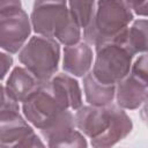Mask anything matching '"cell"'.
Listing matches in <instances>:
<instances>
[{"label":"cell","instance_id":"cell-19","mask_svg":"<svg viewBox=\"0 0 148 148\" xmlns=\"http://www.w3.org/2000/svg\"><path fill=\"white\" fill-rule=\"evenodd\" d=\"M13 62H14V60H13V57L10 56V53L0 51V81L5 79V76L9 72L10 67L13 66Z\"/></svg>","mask_w":148,"mask_h":148},{"label":"cell","instance_id":"cell-7","mask_svg":"<svg viewBox=\"0 0 148 148\" xmlns=\"http://www.w3.org/2000/svg\"><path fill=\"white\" fill-rule=\"evenodd\" d=\"M69 16L67 0H35L29 17L36 35L53 38L56 31Z\"/></svg>","mask_w":148,"mask_h":148},{"label":"cell","instance_id":"cell-11","mask_svg":"<svg viewBox=\"0 0 148 148\" xmlns=\"http://www.w3.org/2000/svg\"><path fill=\"white\" fill-rule=\"evenodd\" d=\"M133 130V121L126 111L117 104L112 103V118L110 126L98 139L90 141V145L95 148L112 147L119 141L124 140Z\"/></svg>","mask_w":148,"mask_h":148},{"label":"cell","instance_id":"cell-14","mask_svg":"<svg viewBox=\"0 0 148 148\" xmlns=\"http://www.w3.org/2000/svg\"><path fill=\"white\" fill-rule=\"evenodd\" d=\"M86 101L89 105L104 106L113 102L116 94V84H105L99 82L91 72L82 76Z\"/></svg>","mask_w":148,"mask_h":148},{"label":"cell","instance_id":"cell-6","mask_svg":"<svg viewBox=\"0 0 148 148\" xmlns=\"http://www.w3.org/2000/svg\"><path fill=\"white\" fill-rule=\"evenodd\" d=\"M39 132L46 141L45 145L51 148H86L88 146L86 136L75 130L74 114L71 110H64Z\"/></svg>","mask_w":148,"mask_h":148},{"label":"cell","instance_id":"cell-3","mask_svg":"<svg viewBox=\"0 0 148 148\" xmlns=\"http://www.w3.org/2000/svg\"><path fill=\"white\" fill-rule=\"evenodd\" d=\"M95 50L91 73L99 82L117 84L130 73L134 56L119 39L97 44Z\"/></svg>","mask_w":148,"mask_h":148},{"label":"cell","instance_id":"cell-4","mask_svg":"<svg viewBox=\"0 0 148 148\" xmlns=\"http://www.w3.org/2000/svg\"><path fill=\"white\" fill-rule=\"evenodd\" d=\"M64 110L69 109L50 81L40 83L39 88L22 103L24 118L37 130L46 126Z\"/></svg>","mask_w":148,"mask_h":148},{"label":"cell","instance_id":"cell-1","mask_svg":"<svg viewBox=\"0 0 148 148\" xmlns=\"http://www.w3.org/2000/svg\"><path fill=\"white\" fill-rule=\"evenodd\" d=\"M134 18V13L124 0H97L94 16L83 29V39L89 45L116 40Z\"/></svg>","mask_w":148,"mask_h":148},{"label":"cell","instance_id":"cell-5","mask_svg":"<svg viewBox=\"0 0 148 148\" xmlns=\"http://www.w3.org/2000/svg\"><path fill=\"white\" fill-rule=\"evenodd\" d=\"M31 124L20 113V109L7 108L0 111V147L28 148L44 147Z\"/></svg>","mask_w":148,"mask_h":148},{"label":"cell","instance_id":"cell-17","mask_svg":"<svg viewBox=\"0 0 148 148\" xmlns=\"http://www.w3.org/2000/svg\"><path fill=\"white\" fill-rule=\"evenodd\" d=\"M67 6L74 21L84 29L94 16L96 0H67Z\"/></svg>","mask_w":148,"mask_h":148},{"label":"cell","instance_id":"cell-8","mask_svg":"<svg viewBox=\"0 0 148 148\" xmlns=\"http://www.w3.org/2000/svg\"><path fill=\"white\" fill-rule=\"evenodd\" d=\"M30 17L24 9H12L0 13V49L15 54L27 43L31 34Z\"/></svg>","mask_w":148,"mask_h":148},{"label":"cell","instance_id":"cell-2","mask_svg":"<svg viewBox=\"0 0 148 148\" xmlns=\"http://www.w3.org/2000/svg\"><path fill=\"white\" fill-rule=\"evenodd\" d=\"M17 57L40 82H46L58 71L60 44L54 38L35 35L22 46Z\"/></svg>","mask_w":148,"mask_h":148},{"label":"cell","instance_id":"cell-13","mask_svg":"<svg viewBox=\"0 0 148 148\" xmlns=\"http://www.w3.org/2000/svg\"><path fill=\"white\" fill-rule=\"evenodd\" d=\"M40 83L43 82H40L24 66H16L10 72L5 88L12 99L17 103H23L39 88Z\"/></svg>","mask_w":148,"mask_h":148},{"label":"cell","instance_id":"cell-21","mask_svg":"<svg viewBox=\"0 0 148 148\" xmlns=\"http://www.w3.org/2000/svg\"><path fill=\"white\" fill-rule=\"evenodd\" d=\"M132 9L133 13H135L139 16L146 17L147 15V0H124Z\"/></svg>","mask_w":148,"mask_h":148},{"label":"cell","instance_id":"cell-10","mask_svg":"<svg viewBox=\"0 0 148 148\" xmlns=\"http://www.w3.org/2000/svg\"><path fill=\"white\" fill-rule=\"evenodd\" d=\"M148 82L128 73L116 84L114 98L124 110H136L147 102Z\"/></svg>","mask_w":148,"mask_h":148},{"label":"cell","instance_id":"cell-18","mask_svg":"<svg viewBox=\"0 0 148 148\" xmlns=\"http://www.w3.org/2000/svg\"><path fill=\"white\" fill-rule=\"evenodd\" d=\"M147 64H148L147 52L141 53L139 56V58L132 64L130 73H132L133 75H135L136 77H139L143 81H147V75H148L147 74Z\"/></svg>","mask_w":148,"mask_h":148},{"label":"cell","instance_id":"cell-16","mask_svg":"<svg viewBox=\"0 0 148 148\" xmlns=\"http://www.w3.org/2000/svg\"><path fill=\"white\" fill-rule=\"evenodd\" d=\"M147 27L146 18H138L124 31L121 43L133 56L147 52Z\"/></svg>","mask_w":148,"mask_h":148},{"label":"cell","instance_id":"cell-20","mask_svg":"<svg viewBox=\"0 0 148 148\" xmlns=\"http://www.w3.org/2000/svg\"><path fill=\"white\" fill-rule=\"evenodd\" d=\"M7 108H16V109H20V105H18L17 102H15L14 99H12L9 97V95L6 91L5 86H2L0 83V111L3 110V109H7Z\"/></svg>","mask_w":148,"mask_h":148},{"label":"cell","instance_id":"cell-15","mask_svg":"<svg viewBox=\"0 0 148 148\" xmlns=\"http://www.w3.org/2000/svg\"><path fill=\"white\" fill-rule=\"evenodd\" d=\"M50 83L60 94V96L66 99L69 110H76L82 106V91L79 82L69 74L57 73L50 80Z\"/></svg>","mask_w":148,"mask_h":148},{"label":"cell","instance_id":"cell-9","mask_svg":"<svg viewBox=\"0 0 148 148\" xmlns=\"http://www.w3.org/2000/svg\"><path fill=\"white\" fill-rule=\"evenodd\" d=\"M74 123L84 136L90 141L98 139L108 130L112 118V103L104 106L82 105L75 110Z\"/></svg>","mask_w":148,"mask_h":148},{"label":"cell","instance_id":"cell-12","mask_svg":"<svg viewBox=\"0 0 148 148\" xmlns=\"http://www.w3.org/2000/svg\"><path fill=\"white\" fill-rule=\"evenodd\" d=\"M92 50L86 42L67 45L62 51V69L76 77L84 76L92 66Z\"/></svg>","mask_w":148,"mask_h":148}]
</instances>
